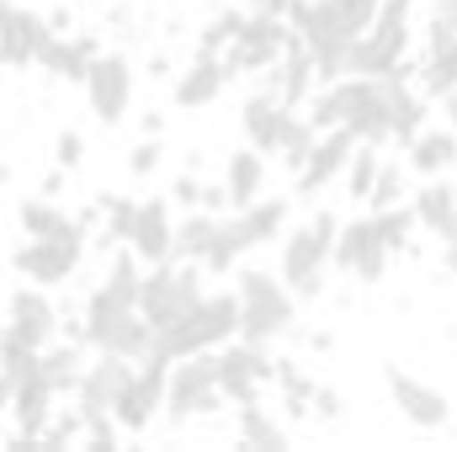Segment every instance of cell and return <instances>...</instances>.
I'll return each mask as SVG.
<instances>
[{
    "instance_id": "obj_1",
    "label": "cell",
    "mask_w": 457,
    "mask_h": 452,
    "mask_svg": "<svg viewBox=\"0 0 457 452\" xmlns=\"http://www.w3.org/2000/svg\"><path fill=\"white\" fill-rule=\"evenodd\" d=\"M234 336H239V298L234 293H203L176 325L154 331V356L176 362V356H192V351H219Z\"/></svg>"
},
{
    "instance_id": "obj_2",
    "label": "cell",
    "mask_w": 457,
    "mask_h": 452,
    "mask_svg": "<svg viewBox=\"0 0 457 452\" xmlns=\"http://www.w3.org/2000/svg\"><path fill=\"white\" fill-rule=\"evenodd\" d=\"M336 234H341V219H336V213H314L309 224H298L293 234H282V272H277V277L293 288L298 304H309V298L325 293V266H330Z\"/></svg>"
},
{
    "instance_id": "obj_3",
    "label": "cell",
    "mask_w": 457,
    "mask_h": 452,
    "mask_svg": "<svg viewBox=\"0 0 457 452\" xmlns=\"http://www.w3.org/2000/svg\"><path fill=\"white\" fill-rule=\"evenodd\" d=\"M239 336L255 340V346H271L277 336L293 331V314H298V298L282 277L271 272H239Z\"/></svg>"
},
{
    "instance_id": "obj_4",
    "label": "cell",
    "mask_w": 457,
    "mask_h": 452,
    "mask_svg": "<svg viewBox=\"0 0 457 452\" xmlns=\"http://www.w3.org/2000/svg\"><path fill=\"white\" fill-rule=\"evenodd\" d=\"M203 266L197 261H154L144 277H138V314L160 331V325H176L197 298H203Z\"/></svg>"
},
{
    "instance_id": "obj_5",
    "label": "cell",
    "mask_w": 457,
    "mask_h": 452,
    "mask_svg": "<svg viewBox=\"0 0 457 452\" xmlns=\"http://www.w3.org/2000/svg\"><path fill=\"white\" fill-rule=\"evenodd\" d=\"M213 405H224L213 351L176 356V362H170V378H165V415H170V421H192V415H208Z\"/></svg>"
},
{
    "instance_id": "obj_6",
    "label": "cell",
    "mask_w": 457,
    "mask_h": 452,
    "mask_svg": "<svg viewBox=\"0 0 457 452\" xmlns=\"http://www.w3.org/2000/svg\"><path fill=\"white\" fill-rule=\"evenodd\" d=\"M213 367H219V394H224L228 405H250V399L277 378V356H271L266 346L245 340V336L224 340V346L213 351Z\"/></svg>"
},
{
    "instance_id": "obj_7",
    "label": "cell",
    "mask_w": 457,
    "mask_h": 452,
    "mask_svg": "<svg viewBox=\"0 0 457 452\" xmlns=\"http://www.w3.org/2000/svg\"><path fill=\"white\" fill-rule=\"evenodd\" d=\"M86 261V229L80 234H27L21 245H16V255H11V266L27 277V282H37V288H54V282H64V277H75V266Z\"/></svg>"
},
{
    "instance_id": "obj_8",
    "label": "cell",
    "mask_w": 457,
    "mask_h": 452,
    "mask_svg": "<svg viewBox=\"0 0 457 452\" xmlns=\"http://www.w3.org/2000/svg\"><path fill=\"white\" fill-rule=\"evenodd\" d=\"M165 378H170V362L165 356H144L138 367H133V378H128V389L112 399V415H117V426L122 431H149V421L165 410Z\"/></svg>"
},
{
    "instance_id": "obj_9",
    "label": "cell",
    "mask_w": 457,
    "mask_h": 452,
    "mask_svg": "<svg viewBox=\"0 0 457 452\" xmlns=\"http://www.w3.org/2000/svg\"><path fill=\"white\" fill-rule=\"evenodd\" d=\"M293 21L277 16V11H245L234 43H228V75L234 70H271L282 59V43H287Z\"/></svg>"
},
{
    "instance_id": "obj_10",
    "label": "cell",
    "mask_w": 457,
    "mask_h": 452,
    "mask_svg": "<svg viewBox=\"0 0 457 452\" xmlns=\"http://www.w3.org/2000/svg\"><path fill=\"white\" fill-rule=\"evenodd\" d=\"M80 86H86V102H91L96 122L117 128L133 107V64H128V54H96Z\"/></svg>"
},
{
    "instance_id": "obj_11",
    "label": "cell",
    "mask_w": 457,
    "mask_h": 452,
    "mask_svg": "<svg viewBox=\"0 0 457 452\" xmlns=\"http://www.w3.org/2000/svg\"><path fill=\"white\" fill-rule=\"evenodd\" d=\"M388 394H394V410L415 426V431H442L453 421V405L442 389H431L426 378L404 372V367H388Z\"/></svg>"
},
{
    "instance_id": "obj_12",
    "label": "cell",
    "mask_w": 457,
    "mask_h": 452,
    "mask_svg": "<svg viewBox=\"0 0 457 452\" xmlns=\"http://www.w3.org/2000/svg\"><path fill=\"white\" fill-rule=\"evenodd\" d=\"M11 340H21V346H48L54 331H59V309H54V298L37 288V282H27V288H16L11 298H5V325H0Z\"/></svg>"
},
{
    "instance_id": "obj_13",
    "label": "cell",
    "mask_w": 457,
    "mask_h": 452,
    "mask_svg": "<svg viewBox=\"0 0 457 452\" xmlns=\"http://www.w3.org/2000/svg\"><path fill=\"white\" fill-rule=\"evenodd\" d=\"M356 144H361V138H356V133H351L345 122H336V128H320V138H314L309 160H303V165L293 171V176H298V192H303V197H314V192L336 187Z\"/></svg>"
},
{
    "instance_id": "obj_14",
    "label": "cell",
    "mask_w": 457,
    "mask_h": 452,
    "mask_svg": "<svg viewBox=\"0 0 457 452\" xmlns=\"http://www.w3.org/2000/svg\"><path fill=\"white\" fill-rule=\"evenodd\" d=\"M330 261H336L341 272H351L356 282H383V272H388V250H383V239L372 234V219H351V224H341Z\"/></svg>"
},
{
    "instance_id": "obj_15",
    "label": "cell",
    "mask_w": 457,
    "mask_h": 452,
    "mask_svg": "<svg viewBox=\"0 0 457 452\" xmlns=\"http://www.w3.org/2000/svg\"><path fill=\"white\" fill-rule=\"evenodd\" d=\"M48 38H54V27H48L37 11L16 5V11L5 16V27H0V64H5V70H27V64H37V54H43Z\"/></svg>"
},
{
    "instance_id": "obj_16",
    "label": "cell",
    "mask_w": 457,
    "mask_h": 452,
    "mask_svg": "<svg viewBox=\"0 0 457 452\" xmlns=\"http://www.w3.org/2000/svg\"><path fill=\"white\" fill-rule=\"evenodd\" d=\"M133 367H138V362H128V356L96 351V362H86V372H80L75 405H80V410H112V399L122 394V389H128Z\"/></svg>"
},
{
    "instance_id": "obj_17",
    "label": "cell",
    "mask_w": 457,
    "mask_h": 452,
    "mask_svg": "<svg viewBox=\"0 0 457 452\" xmlns=\"http://www.w3.org/2000/svg\"><path fill=\"white\" fill-rule=\"evenodd\" d=\"M239 122H245V138L261 149V155H277L282 149V133L293 122V107L277 96V91H255L245 107H239Z\"/></svg>"
},
{
    "instance_id": "obj_18",
    "label": "cell",
    "mask_w": 457,
    "mask_h": 452,
    "mask_svg": "<svg viewBox=\"0 0 457 452\" xmlns=\"http://www.w3.org/2000/svg\"><path fill=\"white\" fill-rule=\"evenodd\" d=\"M170 203L165 197H149V203H138V213H133V229H128V250L138 255V261H170Z\"/></svg>"
},
{
    "instance_id": "obj_19",
    "label": "cell",
    "mask_w": 457,
    "mask_h": 452,
    "mask_svg": "<svg viewBox=\"0 0 457 452\" xmlns=\"http://www.w3.org/2000/svg\"><path fill=\"white\" fill-rule=\"evenodd\" d=\"M91 351H112V356H128V362H144L149 351H154V325L138 314V309H128V314H117L107 320L102 331H91L86 336Z\"/></svg>"
},
{
    "instance_id": "obj_20",
    "label": "cell",
    "mask_w": 457,
    "mask_h": 452,
    "mask_svg": "<svg viewBox=\"0 0 457 452\" xmlns=\"http://www.w3.org/2000/svg\"><path fill=\"white\" fill-rule=\"evenodd\" d=\"M54 399H59V394H54L48 378L32 367V372H21V378L11 383V405H5V410L16 415V431H21V437H37V431L48 426V415H54Z\"/></svg>"
},
{
    "instance_id": "obj_21",
    "label": "cell",
    "mask_w": 457,
    "mask_h": 452,
    "mask_svg": "<svg viewBox=\"0 0 457 452\" xmlns=\"http://www.w3.org/2000/svg\"><path fill=\"white\" fill-rule=\"evenodd\" d=\"M228 80V64L224 54H197V64L192 70H181V80H176V107L181 113H197V107H213L219 102V91H224Z\"/></svg>"
},
{
    "instance_id": "obj_22",
    "label": "cell",
    "mask_w": 457,
    "mask_h": 452,
    "mask_svg": "<svg viewBox=\"0 0 457 452\" xmlns=\"http://www.w3.org/2000/svg\"><path fill=\"white\" fill-rule=\"evenodd\" d=\"M271 70H277V96H282L287 107H298V102L320 86V75H314V54H309V43H303L298 32H287L282 59H277Z\"/></svg>"
},
{
    "instance_id": "obj_23",
    "label": "cell",
    "mask_w": 457,
    "mask_h": 452,
    "mask_svg": "<svg viewBox=\"0 0 457 452\" xmlns=\"http://www.w3.org/2000/svg\"><path fill=\"white\" fill-rule=\"evenodd\" d=\"M96 54H102V48H96V38H70V32H54V38L43 43V54H37V64H43L48 75H59V80H70V86H80Z\"/></svg>"
},
{
    "instance_id": "obj_24",
    "label": "cell",
    "mask_w": 457,
    "mask_h": 452,
    "mask_svg": "<svg viewBox=\"0 0 457 452\" xmlns=\"http://www.w3.org/2000/svg\"><path fill=\"white\" fill-rule=\"evenodd\" d=\"M410 16H415V0H378V16H372V27H367V38H372L394 64L410 59V38H415Z\"/></svg>"
},
{
    "instance_id": "obj_25",
    "label": "cell",
    "mask_w": 457,
    "mask_h": 452,
    "mask_svg": "<svg viewBox=\"0 0 457 452\" xmlns=\"http://www.w3.org/2000/svg\"><path fill=\"white\" fill-rule=\"evenodd\" d=\"M261 181H266V160H261V149L255 144H245V149H234L224 165V203L239 213V208H250L255 197H261Z\"/></svg>"
},
{
    "instance_id": "obj_26",
    "label": "cell",
    "mask_w": 457,
    "mask_h": 452,
    "mask_svg": "<svg viewBox=\"0 0 457 452\" xmlns=\"http://www.w3.org/2000/svg\"><path fill=\"white\" fill-rule=\"evenodd\" d=\"M404 149H410L404 165H410L420 181H426V176H442V171L457 165V128H420Z\"/></svg>"
},
{
    "instance_id": "obj_27",
    "label": "cell",
    "mask_w": 457,
    "mask_h": 452,
    "mask_svg": "<svg viewBox=\"0 0 457 452\" xmlns=\"http://www.w3.org/2000/svg\"><path fill=\"white\" fill-rule=\"evenodd\" d=\"M37 372L48 378L54 394H75V389H80V372H86L80 340H48V346L37 351Z\"/></svg>"
},
{
    "instance_id": "obj_28",
    "label": "cell",
    "mask_w": 457,
    "mask_h": 452,
    "mask_svg": "<svg viewBox=\"0 0 457 452\" xmlns=\"http://www.w3.org/2000/svg\"><path fill=\"white\" fill-rule=\"evenodd\" d=\"M234 219H239L245 245L255 250V245H271V239H282V234H287V203H282V197H255V203H250V208H239Z\"/></svg>"
},
{
    "instance_id": "obj_29",
    "label": "cell",
    "mask_w": 457,
    "mask_h": 452,
    "mask_svg": "<svg viewBox=\"0 0 457 452\" xmlns=\"http://www.w3.org/2000/svg\"><path fill=\"white\" fill-rule=\"evenodd\" d=\"M415 80H420L426 102L453 96V91H457V38H447V43H431V48H426V59H420Z\"/></svg>"
},
{
    "instance_id": "obj_30",
    "label": "cell",
    "mask_w": 457,
    "mask_h": 452,
    "mask_svg": "<svg viewBox=\"0 0 457 452\" xmlns=\"http://www.w3.org/2000/svg\"><path fill=\"white\" fill-rule=\"evenodd\" d=\"M410 208H415V224H426L431 234H442V239L453 234V187L442 176H426V187L415 192Z\"/></svg>"
},
{
    "instance_id": "obj_31",
    "label": "cell",
    "mask_w": 457,
    "mask_h": 452,
    "mask_svg": "<svg viewBox=\"0 0 457 452\" xmlns=\"http://www.w3.org/2000/svg\"><path fill=\"white\" fill-rule=\"evenodd\" d=\"M213 229H219V219L213 213H187L181 224H176V234H170V255L176 261H197L203 266V255H208V245H213Z\"/></svg>"
},
{
    "instance_id": "obj_32",
    "label": "cell",
    "mask_w": 457,
    "mask_h": 452,
    "mask_svg": "<svg viewBox=\"0 0 457 452\" xmlns=\"http://www.w3.org/2000/svg\"><path fill=\"white\" fill-rule=\"evenodd\" d=\"M16 219H21V234H37V239H43V234H80V229H86L80 219H70L64 208H54L48 197H27V203L16 208Z\"/></svg>"
},
{
    "instance_id": "obj_33",
    "label": "cell",
    "mask_w": 457,
    "mask_h": 452,
    "mask_svg": "<svg viewBox=\"0 0 457 452\" xmlns=\"http://www.w3.org/2000/svg\"><path fill=\"white\" fill-rule=\"evenodd\" d=\"M367 219H372V234L383 239V250H388V255L410 250V234H415V208H410V203H388V208H372Z\"/></svg>"
},
{
    "instance_id": "obj_34",
    "label": "cell",
    "mask_w": 457,
    "mask_h": 452,
    "mask_svg": "<svg viewBox=\"0 0 457 452\" xmlns=\"http://www.w3.org/2000/svg\"><path fill=\"white\" fill-rule=\"evenodd\" d=\"M378 165H383V144H356V149H351V160H345V171H341L351 203H367V197H372Z\"/></svg>"
},
{
    "instance_id": "obj_35",
    "label": "cell",
    "mask_w": 457,
    "mask_h": 452,
    "mask_svg": "<svg viewBox=\"0 0 457 452\" xmlns=\"http://www.w3.org/2000/svg\"><path fill=\"white\" fill-rule=\"evenodd\" d=\"M245 250H250V245H245V234H239V219H219L213 245H208V255H203V272L228 277V272L239 266V255H245Z\"/></svg>"
},
{
    "instance_id": "obj_36",
    "label": "cell",
    "mask_w": 457,
    "mask_h": 452,
    "mask_svg": "<svg viewBox=\"0 0 457 452\" xmlns=\"http://www.w3.org/2000/svg\"><path fill=\"white\" fill-rule=\"evenodd\" d=\"M239 442H245V448H287L293 437H287V426H277V421L250 399V405H239Z\"/></svg>"
},
{
    "instance_id": "obj_37",
    "label": "cell",
    "mask_w": 457,
    "mask_h": 452,
    "mask_svg": "<svg viewBox=\"0 0 457 452\" xmlns=\"http://www.w3.org/2000/svg\"><path fill=\"white\" fill-rule=\"evenodd\" d=\"M404 181H410V165H399V160H383V165H378V181H372V197H367V208L404 203V197H410V192H404Z\"/></svg>"
},
{
    "instance_id": "obj_38",
    "label": "cell",
    "mask_w": 457,
    "mask_h": 452,
    "mask_svg": "<svg viewBox=\"0 0 457 452\" xmlns=\"http://www.w3.org/2000/svg\"><path fill=\"white\" fill-rule=\"evenodd\" d=\"M314 138H320V128H314L309 117H298V113H293V122H287V133H282V149H277V155H282V165H287V171H298V165L309 160Z\"/></svg>"
},
{
    "instance_id": "obj_39",
    "label": "cell",
    "mask_w": 457,
    "mask_h": 452,
    "mask_svg": "<svg viewBox=\"0 0 457 452\" xmlns=\"http://www.w3.org/2000/svg\"><path fill=\"white\" fill-rule=\"evenodd\" d=\"M271 383H282V399H287V410H293V415H303V410H309V399H314V389H320V383H314L309 372H298L293 362H277V378H271Z\"/></svg>"
},
{
    "instance_id": "obj_40",
    "label": "cell",
    "mask_w": 457,
    "mask_h": 452,
    "mask_svg": "<svg viewBox=\"0 0 457 452\" xmlns=\"http://www.w3.org/2000/svg\"><path fill=\"white\" fill-rule=\"evenodd\" d=\"M239 21H245V11H239V5L219 11V16H213V21L203 27V43H197V54H228V43H234Z\"/></svg>"
},
{
    "instance_id": "obj_41",
    "label": "cell",
    "mask_w": 457,
    "mask_h": 452,
    "mask_svg": "<svg viewBox=\"0 0 457 452\" xmlns=\"http://www.w3.org/2000/svg\"><path fill=\"white\" fill-rule=\"evenodd\" d=\"M102 213H107V229H102V239H107V245H122V239H128V229H133V213H138V203H133V197H112V192H102Z\"/></svg>"
},
{
    "instance_id": "obj_42",
    "label": "cell",
    "mask_w": 457,
    "mask_h": 452,
    "mask_svg": "<svg viewBox=\"0 0 457 452\" xmlns=\"http://www.w3.org/2000/svg\"><path fill=\"white\" fill-rule=\"evenodd\" d=\"M54 160H59V165H64V171H75V165H80V160H86V138H80V133H75V128H64V133H59V138H54Z\"/></svg>"
},
{
    "instance_id": "obj_43",
    "label": "cell",
    "mask_w": 457,
    "mask_h": 452,
    "mask_svg": "<svg viewBox=\"0 0 457 452\" xmlns=\"http://www.w3.org/2000/svg\"><path fill=\"white\" fill-rule=\"evenodd\" d=\"M160 155H165V144H160V133H149V138L133 149L128 171H133V176H149V171H160Z\"/></svg>"
},
{
    "instance_id": "obj_44",
    "label": "cell",
    "mask_w": 457,
    "mask_h": 452,
    "mask_svg": "<svg viewBox=\"0 0 457 452\" xmlns=\"http://www.w3.org/2000/svg\"><path fill=\"white\" fill-rule=\"evenodd\" d=\"M170 203H181V208H203V203H208V187H203L197 176H176V181H170Z\"/></svg>"
},
{
    "instance_id": "obj_45",
    "label": "cell",
    "mask_w": 457,
    "mask_h": 452,
    "mask_svg": "<svg viewBox=\"0 0 457 452\" xmlns=\"http://www.w3.org/2000/svg\"><path fill=\"white\" fill-rule=\"evenodd\" d=\"M336 5H341V16H345L351 32H367L372 16H378V0H336Z\"/></svg>"
},
{
    "instance_id": "obj_46",
    "label": "cell",
    "mask_w": 457,
    "mask_h": 452,
    "mask_svg": "<svg viewBox=\"0 0 457 452\" xmlns=\"http://www.w3.org/2000/svg\"><path fill=\"white\" fill-rule=\"evenodd\" d=\"M309 410H314L320 421H336V415L345 410V399L336 394V389H314V399H309Z\"/></svg>"
},
{
    "instance_id": "obj_47",
    "label": "cell",
    "mask_w": 457,
    "mask_h": 452,
    "mask_svg": "<svg viewBox=\"0 0 457 452\" xmlns=\"http://www.w3.org/2000/svg\"><path fill=\"white\" fill-rule=\"evenodd\" d=\"M287 5L293 0H245V11H277V16H287Z\"/></svg>"
},
{
    "instance_id": "obj_48",
    "label": "cell",
    "mask_w": 457,
    "mask_h": 452,
    "mask_svg": "<svg viewBox=\"0 0 457 452\" xmlns=\"http://www.w3.org/2000/svg\"><path fill=\"white\" fill-rule=\"evenodd\" d=\"M442 266H447V277H457V234H447V245H442Z\"/></svg>"
},
{
    "instance_id": "obj_49",
    "label": "cell",
    "mask_w": 457,
    "mask_h": 452,
    "mask_svg": "<svg viewBox=\"0 0 457 452\" xmlns=\"http://www.w3.org/2000/svg\"><path fill=\"white\" fill-rule=\"evenodd\" d=\"M59 187H64V165H59V171H54V176L43 181V197H59Z\"/></svg>"
},
{
    "instance_id": "obj_50",
    "label": "cell",
    "mask_w": 457,
    "mask_h": 452,
    "mask_svg": "<svg viewBox=\"0 0 457 452\" xmlns=\"http://www.w3.org/2000/svg\"><path fill=\"white\" fill-rule=\"evenodd\" d=\"M436 16H442V21H453V27H457V0H442V5H436Z\"/></svg>"
},
{
    "instance_id": "obj_51",
    "label": "cell",
    "mask_w": 457,
    "mask_h": 452,
    "mask_svg": "<svg viewBox=\"0 0 457 452\" xmlns=\"http://www.w3.org/2000/svg\"><path fill=\"white\" fill-rule=\"evenodd\" d=\"M5 405H11V372L0 367V410H5Z\"/></svg>"
},
{
    "instance_id": "obj_52",
    "label": "cell",
    "mask_w": 457,
    "mask_h": 452,
    "mask_svg": "<svg viewBox=\"0 0 457 452\" xmlns=\"http://www.w3.org/2000/svg\"><path fill=\"white\" fill-rule=\"evenodd\" d=\"M442 102H447V117H453V128H457V91L453 96H442Z\"/></svg>"
},
{
    "instance_id": "obj_53",
    "label": "cell",
    "mask_w": 457,
    "mask_h": 452,
    "mask_svg": "<svg viewBox=\"0 0 457 452\" xmlns=\"http://www.w3.org/2000/svg\"><path fill=\"white\" fill-rule=\"evenodd\" d=\"M11 11H16V5H11V0H0V27H5V16H11Z\"/></svg>"
},
{
    "instance_id": "obj_54",
    "label": "cell",
    "mask_w": 457,
    "mask_h": 452,
    "mask_svg": "<svg viewBox=\"0 0 457 452\" xmlns=\"http://www.w3.org/2000/svg\"><path fill=\"white\" fill-rule=\"evenodd\" d=\"M5 181H11V165H5V160H0V187H5Z\"/></svg>"
},
{
    "instance_id": "obj_55",
    "label": "cell",
    "mask_w": 457,
    "mask_h": 452,
    "mask_svg": "<svg viewBox=\"0 0 457 452\" xmlns=\"http://www.w3.org/2000/svg\"><path fill=\"white\" fill-rule=\"evenodd\" d=\"M453 234H457V187H453Z\"/></svg>"
}]
</instances>
